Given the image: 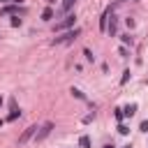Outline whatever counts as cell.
<instances>
[{"instance_id":"6da1fadb","label":"cell","mask_w":148,"mask_h":148,"mask_svg":"<svg viewBox=\"0 0 148 148\" xmlns=\"http://www.w3.org/2000/svg\"><path fill=\"white\" fill-rule=\"evenodd\" d=\"M76 37H79V28H74V30H67V32H62V35L53 37V39H51V44H53V46H60V44H72Z\"/></svg>"},{"instance_id":"7a4b0ae2","label":"cell","mask_w":148,"mask_h":148,"mask_svg":"<svg viewBox=\"0 0 148 148\" xmlns=\"http://www.w3.org/2000/svg\"><path fill=\"white\" fill-rule=\"evenodd\" d=\"M37 130H39L37 125H30V127H25V130H23V134L18 136V146H25V143H28V141H30V139L37 134Z\"/></svg>"},{"instance_id":"3957f363","label":"cell","mask_w":148,"mask_h":148,"mask_svg":"<svg viewBox=\"0 0 148 148\" xmlns=\"http://www.w3.org/2000/svg\"><path fill=\"white\" fill-rule=\"evenodd\" d=\"M51 130H53V123H51V120H49V123H44V125L37 130V134H35V141H37V143H39V141H44V139L51 134Z\"/></svg>"},{"instance_id":"277c9868","label":"cell","mask_w":148,"mask_h":148,"mask_svg":"<svg viewBox=\"0 0 148 148\" xmlns=\"http://www.w3.org/2000/svg\"><path fill=\"white\" fill-rule=\"evenodd\" d=\"M74 18H76L74 14H67V16L62 18V21H58V23H56V32H60V30H67V28H72V25H74Z\"/></svg>"},{"instance_id":"5b68a950","label":"cell","mask_w":148,"mask_h":148,"mask_svg":"<svg viewBox=\"0 0 148 148\" xmlns=\"http://www.w3.org/2000/svg\"><path fill=\"white\" fill-rule=\"evenodd\" d=\"M106 32H109V35H111V37H113V35H116V32H118V23H116V18H113V16H111V23H109V25H106Z\"/></svg>"},{"instance_id":"8992f818","label":"cell","mask_w":148,"mask_h":148,"mask_svg":"<svg viewBox=\"0 0 148 148\" xmlns=\"http://www.w3.org/2000/svg\"><path fill=\"white\" fill-rule=\"evenodd\" d=\"M21 116V111L16 109V104H14V99H12V111H9V116H7V120H16Z\"/></svg>"},{"instance_id":"52a82bcc","label":"cell","mask_w":148,"mask_h":148,"mask_svg":"<svg viewBox=\"0 0 148 148\" xmlns=\"http://www.w3.org/2000/svg\"><path fill=\"white\" fill-rule=\"evenodd\" d=\"M74 2H76V0H62V7H60V12H62V14H65V12H69V9L74 7Z\"/></svg>"},{"instance_id":"ba28073f","label":"cell","mask_w":148,"mask_h":148,"mask_svg":"<svg viewBox=\"0 0 148 148\" xmlns=\"http://www.w3.org/2000/svg\"><path fill=\"white\" fill-rule=\"evenodd\" d=\"M134 111H136V104H127V106L123 109V113H125V116H134Z\"/></svg>"},{"instance_id":"9c48e42d","label":"cell","mask_w":148,"mask_h":148,"mask_svg":"<svg viewBox=\"0 0 148 148\" xmlns=\"http://www.w3.org/2000/svg\"><path fill=\"white\" fill-rule=\"evenodd\" d=\"M18 12H23V9H18V7H5L0 14H18Z\"/></svg>"},{"instance_id":"30bf717a","label":"cell","mask_w":148,"mask_h":148,"mask_svg":"<svg viewBox=\"0 0 148 148\" xmlns=\"http://www.w3.org/2000/svg\"><path fill=\"white\" fill-rule=\"evenodd\" d=\"M53 18V9H44L42 12V21H51Z\"/></svg>"},{"instance_id":"8fae6325","label":"cell","mask_w":148,"mask_h":148,"mask_svg":"<svg viewBox=\"0 0 148 148\" xmlns=\"http://www.w3.org/2000/svg\"><path fill=\"white\" fill-rule=\"evenodd\" d=\"M79 146H81V148H90V139H88V136H81V139H79Z\"/></svg>"},{"instance_id":"7c38bea8","label":"cell","mask_w":148,"mask_h":148,"mask_svg":"<svg viewBox=\"0 0 148 148\" xmlns=\"http://www.w3.org/2000/svg\"><path fill=\"white\" fill-rule=\"evenodd\" d=\"M83 56H86V58H88V60H95V56H92V53H90V49H83Z\"/></svg>"},{"instance_id":"4fadbf2b","label":"cell","mask_w":148,"mask_h":148,"mask_svg":"<svg viewBox=\"0 0 148 148\" xmlns=\"http://www.w3.org/2000/svg\"><path fill=\"white\" fill-rule=\"evenodd\" d=\"M127 81H130V69H127V72H123V79H120V83H127Z\"/></svg>"},{"instance_id":"5bb4252c","label":"cell","mask_w":148,"mask_h":148,"mask_svg":"<svg viewBox=\"0 0 148 148\" xmlns=\"http://www.w3.org/2000/svg\"><path fill=\"white\" fill-rule=\"evenodd\" d=\"M72 92H74V95H76L79 99H83V92H81V90H76V88H72Z\"/></svg>"},{"instance_id":"9a60e30c","label":"cell","mask_w":148,"mask_h":148,"mask_svg":"<svg viewBox=\"0 0 148 148\" xmlns=\"http://www.w3.org/2000/svg\"><path fill=\"white\" fill-rule=\"evenodd\" d=\"M141 132H148V120H143V123H141Z\"/></svg>"},{"instance_id":"2e32d148","label":"cell","mask_w":148,"mask_h":148,"mask_svg":"<svg viewBox=\"0 0 148 148\" xmlns=\"http://www.w3.org/2000/svg\"><path fill=\"white\" fill-rule=\"evenodd\" d=\"M104 148H113V146H104Z\"/></svg>"},{"instance_id":"e0dca14e","label":"cell","mask_w":148,"mask_h":148,"mask_svg":"<svg viewBox=\"0 0 148 148\" xmlns=\"http://www.w3.org/2000/svg\"><path fill=\"white\" fill-rule=\"evenodd\" d=\"M118 2H125V0H118Z\"/></svg>"},{"instance_id":"ac0fdd59","label":"cell","mask_w":148,"mask_h":148,"mask_svg":"<svg viewBox=\"0 0 148 148\" xmlns=\"http://www.w3.org/2000/svg\"><path fill=\"white\" fill-rule=\"evenodd\" d=\"M0 125H2V120H0Z\"/></svg>"},{"instance_id":"d6986e66","label":"cell","mask_w":148,"mask_h":148,"mask_svg":"<svg viewBox=\"0 0 148 148\" xmlns=\"http://www.w3.org/2000/svg\"><path fill=\"white\" fill-rule=\"evenodd\" d=\"M0 104H2V99H0Z\"/></svg>"},{"instance_id":"ffe728a7","label":"cell","mask_w":148,"mask_h":148,"mask_svg":"<svg viewBox=\"0 0 148 148\" xmlns=\"http://www.w3.org/2000/svg\"><path fill=\"white\" fill-rule=\"evenodd\" d=\"M2 2H7V0H2Z\"/></svg>"}]
</instances>
